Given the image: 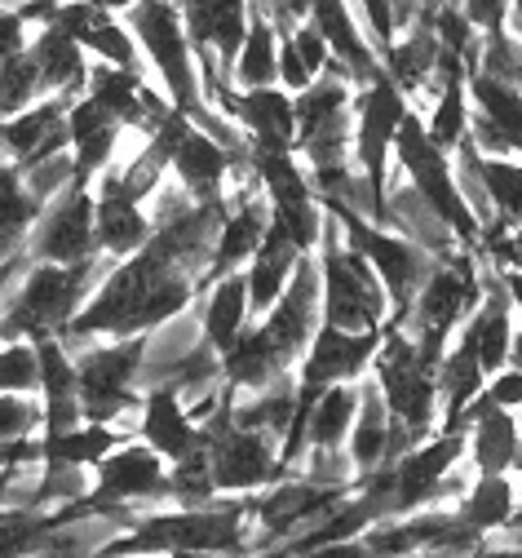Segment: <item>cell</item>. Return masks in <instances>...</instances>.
<instances>
[{
  "label": "cell",
  "instance_id": "1",
  "mask_svg": "<svg viewBox=\"0 0 522 558\" xmlns=\"http://www.w3.org/2000/svg\"><path fill=\"white\" fill-rule=\"evenodd\" d=\"M19 289L0 298V341H23V337H58L71 315H76L102 279V266L94 257L85 262H36L32 270H19Z\"/></svg>",
  "mask_w": 522,
  "mask_h": 558
},
{
  "label": "cell",
  "instance_id": "2",
  "mask_svg": "<svg viewBox=\"0 0 522 558\" xmlns=\"http://www.w3.org/2000/svg\"><path fill=\"white\" fill-rule=\"evenodd\" d=\"M319 240H324V270H319V311H324V319L332 328H345V332L381 328V319L390 315V302H386L377 270L367 266L363 253L341 244V227L324 222Z\"/></svg>",
  "mask_w": 522,
  "mask_h": 558
},
{
  "label": "cell",
  "instance_id": "3",
  "mask_svg": "<svg viewBox=\"0 0 522 558\" xmlns=\"http://www.w3.org/2000/svg\"><path fill=\"white\" fill-rule=\"evenodd\" d=\"M244 506L217 501V506H182L178 514H151L133 523L124 536L107 541V554H146V549H244Z\"/></svg>",
  "mask_w": 522,
  "mask_h": 558
},
{
  "label": "cell",
  "instance_id": "4",
  "mask_svg": "<svg viewBox=\"0 0 522 558\" xmlns=\"http://www.w3.org/2000/svg\"><path fill=\"white\" fill-rule=\"evenodd\" d=\"M142 351H146V332L137 337H120L116 345H71V368H76V399H81V416L85 422H116L129 408L142 403L137 395V368H142Z\"/></svg>",
  "mask_w": 522,
  "mask_h": 558
},
{
  "label": "cell",
  "instance_id": "5",
  "mask_svg": "<svg viewBox=\"0 0 522 558\" xmlns=\"http://www.w3.org/2000/svg\"><path fill=\"white\" fill-rule=\"evenodd\" d=\"M367 368L377 373V390L390 408V422H399L408 430V439L421 444L434 430L438 395H434V373L421 364L412 337L399 324H390L381 332V345H377V355H372Z\"/></svg>",
  "mask_w": 522,
  "mask_h": 558
},
{
  "label": "cell",
  "instance_id": "6",
  "mask_svg": "<svg viewBox=\"0 0 522 558\" xmlns=\"http://www.w3.org/2000/svg\"><path fill=\"white\" fill-rule=\"evenodd\" d=\"M231 395L199 422V435L208 448V474L217 493H253V487L279 478V457L270 435L231 422Z\"/></svg>",
  "mask_w": 522,
  "mask_h": 558
},
{
  "label": "cell",
  "instance_id": "7",
  "mask_svg": "<svg viewBox=\"0 0 522 558\" xmlns=\"http://www.w3.org/2000/svg\"><path fill=\"white\" fill-rule=\"evenodd\" d=\"M390 147L399 151L403 173L412 178V186L421 191V199L447 222V231H452L461 244H478V222H474L470 204H465L461 191H457V178H452V165H447V151L429 143L425 120H416L412 111H403Z\"/></svg>",
  "mask_w": 522,
  "mask_h": 558
},
{
  "label": "cell",
  "instance_id": "8",
  "mask_svg": "<svg viewBox=\"0 0 522 558\" xmlns=\"http://www.w3.org/2000/svg\"><path fill=\"white\" fill-rule=\"evenodd\" d=\"M465 452V430H442L429 444H412L403 457L390 461V501H386V519L412 514L421 506H438L442 497L461 493V478L452 474V465Z\"/></svg>",
  "mask_w": 522,
  "mask_h": 558
},
{
  "label": "cell",
  "instance_id": "9",
  "mask_svg": "<svg viewBox=\"0 0 522 558\" xmlns=\"http://www.w3.org/2000/svg\"><path fill=\"white\" fill-rule=\"evenodd\" d=\"M337 222L345 227L350 248L363 253L367 266L377 270L381 289H386V302H390V324H403V315H408V306H412V298L421 289V279L429 275L434 257L421 244H412L408 235L377 231V227H372L367 218H359V214H337Z\"/></svg>",
  "mask_w": 522,
  "mask_h": 558
},
{
  "label": "cell",
  "instance_id": "10",
  "mask_svg": "<svg viewBox=\"0 0 522 558\" xmlns=\"http://www.w3.org/2000/svg\"><path fill=\"white\" fill-rule=\"evenodd\" d=\"M32 235H23V257L27 262H85L94 257V191L85 182L62 186L45 214H36V222L27 227Z\"/></svg>",
  "mask_w": 522,
  "mask_h": 558
},
{
  "label": "cell",
  "instance_id": "11",
  "mask_svg": "<svg viewBox=\"0 0 522 558\" xmlns=\"http://www.w3.org/2000/svg\"><path fill=\"white\" fill-rule=\"evenodd\" d=\"M129 23H133L146 58H151L156 72L165 76L178 111H191L199 102V89H195V62H191V45H186V27H182L178 5L173 0H137Z\"/></svg>",
  "mask_w": 522,
  "mask_h": 558
},
{
  "label": "cell",
  "instance_id": "12",
  "mask_svg": "<svg viewBox=\"0 0 522 558\" xmlns=\"http://www.w3.org/2000/svg\"><path fill=\"white\" fill-rule=\"evenodd\" d=\"M262 319H266V324H262L266 341L275 345L279 364L288 368V364L311 345V337H315V328H319V262H311V253L296 257L283 293L275 298V306H270Z\"/></svg>",
  "mask_w": 522,
  "mask_h": 558
},
{
  "label": "cell",
  "instance_id": "13",
  "mask_svg": "<svg viewBox=\"0 0 522 558\" xmlns=\"http://www.w3.org/2000/svg\"><path fill=\"white\" fill-rule=\"evenodd\" d=\"M408 102H403V89L390 81V76H372L367 81V94L359 98V129H354V156H359V169L363 178L372 182L386 199V156H390V143H394V129L403 120Z\"/></svg>",
  "mask_w": 522,
  "mask_h": 558
},
{
  "label": "cell",
  "instance_id": "14",
  "mask_svg": "<svg viewBox=\"0 0 522 558\" xmlns=\"http://www.w3.org/2000/svg\"><path fill=\"white\" fill-rule=\"evenodd\" d=\"M98 501H165L169 497V474H165V457L156 448H111L98 461V483L94 493Z\"/></svg>",
  "mask_w": 522,
  "mask_h": 558
},
{
  "label": "cell",
  "instance_id": "15",
  "mask_svg": "<svg viewBox=\"0 0 522 558\" xmlns=\"http://www.w3.org/2000/svg\"><path fill=\"white\" fill-rule=\"evenodd\" d=\"M345 497V487L341 483H315V478H292V483H283V487H275L270 497H262L257 506H253V514H257V523H262V536H257V545H266V541H283V536H296L302 527H311L332 501H341Z\"/></svg>",
  "mask_w": 522,
  "mask_h": 558
},
{
  "label": "cell",
  "instance_id": "16",
  "mask_svg": "<svg viewBox=\"0 0 522 558\" xmlns=\"http://www.w3.org/2000/svg\"><path fill=\"white\" fill-rule=\"evenodd\" d=\"M377 345H381L377 328H372V332H345V328L324 324V328H315V337L306 345V364H302V377H296V381L315 386V390H324L332 381H354L372 364Z\"/></svg>",
  "mask_w": 522,
  "mask_h": 558
},
{
  "label": "cell",
  "instance_id": "17",
  "mask_svg": "<svg viewBox=\"0 0 522 558\" xmlns=\"http://www.w3.org/2000/svg\"><path fill=\"white\" fill-rule=\"evenodd\" d=\"M169 165L182 178V191L191 199H221V186H227V173H231V151L213 143L191 120H182V129L173 133V147H169Z\"/></svg>",
  "mask_w": 522,
  "mask_h": 558
},
{
  "label": "cell",
  "instance_id": "18",
  "mask_svg": "<svg viewBox=\"0 0 522 558\" xmlns=\"http://www.w3.org/2000/svg\"><path fill=\"white\" fill-rule=\"evenodd\" d=\"M266 227H270V199L257 195V191H240L235 214H227V218H221V227H217L208 266H204V275H199V289L208 284V279H217V275L235 270L240 262H248V257L257 253Z\"/></svg>",
  "mask_w": 522,
  "mask_h": 558
},
{
  "label": "cell",
  "instance_id": "19",
  "mask_svg": "<svg viewBox=\"0 0 522 558\" xmlns=\"http://www.w3.org/2000/svg\"><path fill=\"white\" fill-rule=\"evenodd\" d=\"M221 102V111H227L231 120H240L248 133H253V147H292V98L279 94L275 85H253L244 94H231L227 89H217L213 94Z\"/></svg>",
  "mask_w": 522,
  "mask_h": 558
},
{
  "label": "cell",
  "instance_id": "20",
  "mask_svg": "<svg viewBox=\"0 0 522 558\" xmlns=\"http://www.w3.org/2000/svg\"><path fill=\"white\" fill-rule=\"evenodd\" d=\"M0 147L14 156L19 169L36 165L40 156H53L66 147V98H49L40 107H23L0 124Z\"/></svg>",
  "mask_w": 522,
  "mask_h": 558
},
{
  "label": "cell",
  "instance_id": "21",
  "mask_svg": "<svg viewBox=\"0 0 522 558\" xmlns=\"http://www.w3.org/2000/svg\"><path fill=\"white\" fill-rule=\"evenodd\" d=\"M146 235H151V218L137 208V199L120 191L116 169H107L94 195V244L116 257H129L133 248L146 244Z\"/></svg>",
  "mask_w": 522,
  "mask_h": 558
},
{
  "label": "cell",
  "instance_id": "22",
  "mask_svg": "<svg viewBox=\"0 0 522 558\" xmlns=\"http://www.w3.org/2000/svg\"><path fill=\"white\" fill-rule=\"evenodd\" d=\"M66 143L76 147V182H89L94 173H102L116 156V143H120V120L98 107L94 98H81V102H66Z\"/></svg>",
  "mask_w": 522,
  "mask_h": 558
},
{
  "label": "cell",
  "instance_id": "23",
  "mask_svg": "<svg viewBox=\"0 0 522 558\" xmlns=\"http://www.w3.org/2000/svg\"><path fill=\"white\" fill-rule=\"evenodd\" d=\"M137 408H142V439L160 457L178 461V457H186L191 448L204 444L199 426L186 416V403H182V395L173 386H151Z\"/></svg>",
  "mask_w": 522,
  "mask_h": 558
},
{
  "label": "cell",
  "instance_id": "24",
  "mask_svg": "<svg viewBox=\"0 0 522 558\" xmlns=\"http://www.w3.org/2000/svg\"><path fill=\"white\" fill-rule=\"evenodd\" d=\"M36 364H40V390H45V435L66 430L81 422V399H76V368L58 337H36Z\"/></svg>",
  "mask_w": 522,
  "mask_h": 558
},
{
  "label": "cell",
  "instance_id": "25",
  "mask_svg": "<svg viewBox=\"0 0 522 558\" xmlns=\"http://www.w3.org/2000/svg\"><path fill=\"white\" fill-rule=\"evenodd\" d=\"M296 257H302V248L292 244V235L270 218L257 253H253V270L244 275V289H248V315H266L275 306V298L283 293L288 275L296 266Z\"/></svg>",
  "mask_w": 522,
  "mask_h": 558
},
{
  "label": "cell",
  "instance_id": "26",
  "mask_svg": "<svg viewBox=\"0 0 522 558\" xmlns=\"http://www.w3.org/2000/svg\"><path fill=\"white\" fill-rule=\"evenodd\" d=\"M32 62H36V76H40V94H58V98H76L85 89V76H89V66H85V53L81 45L71 40L62 27L45 23V32L32 40Z\"/></svg>",
  "mask_w": 522,
  "mask_h": 558
},
{
  "label": "cell",
  "instance_id": "27",
  "mask_svg": "<svg viewBox=\"0 0 522 558\" xmlns=\"http://www.w3.org/2000/svg\"><path fill=\"white\" fill-rule=\"evenodd\" d=\"M306 14L315 19L319 36L328 40V53L345 62L350 81H372V76H381L377 58L367 53V45H363L354 19L345 14V0H306Z\"/></svg>",
  "mask_w": 522,
  "mask_h": 558
},
{
  "label": "cell",
  "instance_id": "28",
  "mask_svg": "<svg viewBox=\"0 0 522 558\" xmlns=\"http://www.w3.org/2000/svg\"><path fill=\"white\" fill-rule=\"evenodd\" d=\"M381 222H386V227H399V231H403L412 244H421L434 262L452 253V231H447V222L421 199V191H416L412 182L386 195V218H381Z\"/></svg>",
  "mask_w": 522,
  "mask_h": 558
},
{
  "label": "cell",
  "instance_id": "29",
  "mask_svg": "<svg viewBox=\"0 0 522 558\" xmlns=\"http://www.w3.org/2000/svg\"><path fill=\"white\" fill-rule=\"evenodd\" d=\"M386 426H390V408L377 390V381L359 386V408H354V422L345 430V444H350V470L367 474L386 461Z\"/></svg>",
  "mask_w": 522,
  "mask_h": 558
},
{
  "label": "cell",
  "instance_id": "30",
  "mask_svg": "<svg viewBox=\"0 0 522 558\" xmlns=\"http://www.w3.org/2000/svg\"><path fill=\"white\" fill-rule=\"evenodd\" d=\"M208 289L213 293L204 306V341L221 355L248 324V289H244V275H235V270L208 279Z\"/></svg>",
  "mask_w": 522,
  "mask_h": 558
},
{
  "label": "cell",
  "instance_id": "31",
  "mask_svg": "<svg viewBox=\"0 0 522 558\" xmlns=\"http://www.w3.org/2000/svg\"><path fill=\"white\" fill-rule=\"evenodd\" d=\"M434 19V14H429ZM421 19L408 27L403 40H390L386 45V76L399 85V89H425V81L434 76V62H438V36H434V23Z\"/></svg>",
  "mask_w": 522,
  "mask_h": 558
},
{
  "label": "cell",
  "instance_id": "32",
  "mask_svg": "<svg viewBox=\"0 0 522 558\" xmlns=\"http://www.w3.org/2000/svg\"><path fill=\"white\" fill-rule=\"evenodd\" d=\"M354 408H359V386H350V381L324 386L311 403L306 448H345V430L354 422Z\"/></svg>",
  "mask_w": 522,
  "mask_h": 558
},
{
  "label": "cell",
  "instance_id": "33",
  "mask_svg": "<svg viewBox=\"0 0 522 558\" xmlns=\"http://www.w3.org/2000/svg\"><path fill=\"white\" fill-rule=\"evenodd\" d=\"M470 98H474V116H483L505 143L518 151L522 143V98H518V81H496L483 72H470Z\"/></svg>",
  "mask_w": 522,
  "mask_h": 558
},
{
  "label": "cell",
  "instance_id": "34",
  "mask_svg": "<svg viewBox=\"0 0 522 558\" xmlns=\"http://www.w3.org/2000/svg\"><path fill=\"white\" fill-rule=\"evenodd\" d=\"M40 214V204L32 199V191L23 186V173L19 165L10 160H0V262L23 253V235L27 227L36 222Z\"/></svg>",
  "mask_w": 522,
  "mask_h": 558
},
{
  "label": "cell",
  "instance_id": "35",
  "mask_svg": "<svg viewBox=\"0 0 522 558\" xmlns=\"http://www.w3.org/2000/svg\"><path fill=\"white\" fill-rule=\"evenodd\" d=\"M231 76L253 89V85H275V27H270V14L257 5H248V27H244V40H240V53H235V66Z\"/></svg>",
  "mask_w": 522,
  "mask_h": 558
},
{
  "label": "cell",
  "instance_id": "36",
  "mask_svg": "<svg viewBox=\"0 0 522 558\" xmlns=\"http://www.w3.org/2000/svg\"><path fill=\"white\" fill-rule=\"evenodd\" d=\"M120 444V435L107 422H89V426H66L40 439V461H66V465H98L111 448Z\"/></svg>",
  "mask_w": 522,
  "mask_h": 558
},
{
  "label": "cell",
  "instance_id": "37",
  "mask_svg": "<svg viewBox=\"0 0 522 558\" xmlns=\"http://www.w3.org/2000/svg\"><path fill=\"white\" fill-rule=\"evenodd\" d=\"M470 527L478 532H496V527H509L518 523L513 514V478L500 470V474H483L470 493L461 497V510H457Z\"/></svg>",
  "mask_w": 522,
  "mask_h": 558
},
{
  "label": "cell",
  "instance_id": "38",
  "mask_svg": "<svg viewBox=\"0 0 522 558\" xmlns=\"http://www.w3.org/2000/svg\"><path fill=\"white\" fill-rule=\"evenodd\" d=\"M478 173H483V191H487V204L491 214L505 218V222H518L522 214V173L513 160H491L478 151Z\"/></svg>",
  "mask_w": 522,
  "mask_h": 558
},
{
  "label": "cell",
  "instance_id": "39",
  "mask_svg": "<svg viewBox=\"0 0 522 558\" xmlns=\"http://www.w3.org/2000/svg\"><path fill=\"white\" fill-rule=\"evenodd\" d=\"M49 510L36 506H0V558L5 554H32L40 536L49 532Z\"/></svg>",
  "mask_w": 522,
  "mask_h": 558
},
{
  "label": "cell",
  "instance_id": "40",
  "mask_svg": "<svg viewBox=\"0 0 522 558\" xmlns=\"http://www.w3.org/2000/svg\"><path fill=\"white\" fill-rule=\"evenodd\" d=\"M213 474H208V448L199 444V448H191L186 457H178L173 461V474H169V497L178 501V506H204V501H213Z\"/></svg>",
  "mask_w": 522,
  "mask_h": 558
},
{
  "label": "cell",
  "instance_id": "41",
  "mask_svg": "<svg viewBox=\"0 0 522 558\" xmlns=\"http://www.w3.org/2000/svg\"><path fill=\"white\" fill-rule=\"evenodd\" d=\"M40 94V76H36V62L27 49L10 53L5 62H0V120L32 107V98Z\"/></svg>",
  "mask_w": 522,
  "mask_h": 558
},
{
  "label": "cell",
  "instance_id": "42",
  "mask_svg": "<svg viewBox=\"0 0 522 558\" xmlns=\"http://www.w3.org/2000/svg\"><path fill=\"white\" fill-rule=\"evenodd\" d=\"M23 173V186L32 191V199L45 208L62 186H71L76 182V160L71 156H62V151H53V156H40L36 165H27V169H19Z\"/></svg>",
  "mask_w": 522,
  "mask_h": 558
},
{
  "label": "cell",
  "instance_id": "43",
  "mask_svg": "<svg viewBox=\"0 0 522 558\" xmlns=\"http://www.w3.org/2000/svg\"><path fill=\"white\" fill-rule=\"evenodd\" d=\"M40 386V364H36V345L23 341H5L0 345V390L27 395Z\"/></svg>",
  "mask_w": 522,
  "mask_h": 558
},
{
  "label": "cell",
  "instance_id": "44",
  "mask_svg": "<svg viewBox=\"0 0 522 558\" xmlns=\"http://www.w3.org/2000/svg\"><path fill=\"white\" fill-rule=\"evenodd\" d=\"M45 422V408L32 403L27 395H14V390H0V439L10 435H36Z\"/></svg>",
  "mask_w": 522,
  "mask_h": 558
},
{
  "label": "cell",
  "instance_id": "45",
  "mask_svg": "<svg viewBox=\"0 0 522 558\" xmlns=\"http://www.w3.org/2000/svg\"><path fill=\"white\" fill-rule=\"evenodd\" d=\"M283 36L292 40L296 58L306 62V72H311V76H319V66L328 62V40L319 36V27H315V23H296V27H288Z\"/></svg>",
  "mask_w": 522,
  "mask_h": 558
},
{
  "label": "cell",
  "instance_id": "46",
  "mask_svg": "<svg viewBox=\"0 0 522 558\" xmlns=\"http://www.w3.org/2000/svg\"><path fill=\"white\" fill-rule=\"evenodd\" d=\"M457 10L470 19L474 32H496V27L509 23L513 0H457Z\"/></svg>",
  "mask_w": 522,
  "mask_h": 558
},
{
  "label": "cell",
  "instance_id": "47",
  "mask_svg": "<svg viewBox=\"0 0 522 558\" xmlns=\"http://www.w3.org/2000/svg\"><path fill=\"white\" fill-rule=\"evenodd\" d=\"M483 395H487L496 408H518V399H522V368H500V373H491L487 386H483Z\"/></svg>",
  "mask_w": 522,
  "mask_h": 558
},
{
  "label": "cell",
  "instance_id": "48",
  "mask_svg": "<svg viewBox=\"0 0 522 558\" xmlns=\"http://www.w3.org/2000/svg\"><path fill=\"white\" fill-rule=\"evenodd\" d=\"M363 14H367V32L381 49L394 40V14H390V0H363Z\"/></svg>",
  "mask_w": 522,
  "mask_h": 558
},
{
  "label": "cell",
  "instance_id": "49",
  "mask_svg": "<svg viewBox=\"0 0 522 558\" xmlns=\"http://www.w3.org/2000/svg\"><path fill=\"white\" fill-rule=\"evenodd\" d=\"M434 10H438V0H390L394 32H399V27H412V23H416V14H421V19H429Z\"/></svg>",
  "mask_w": 522,
  "mask_h": 558
},
{
  "label": "cell",
  "instance_id": "50",
  "mask_svg": "<svg viewBox=\"0 0 522 558\" xmlns=\"http://www.w3.org/2000/svg\"><path fill=\"white\" fill-rule=\"evenodd\" d=\"M23 32H27V23L19 14H0V58L23 49Z\"/></svg>",
  "mask_w": 522,
  "mask_h": 558
},
{
  "label": "cell",
  "instance_id": "51",
  "mask_svg": "<svg viewBox=\"0 0 522 558\" xmlns=\"http://www.w3.org/2000/svg\"><path fill=\"white\" fill-rule=\"evenodd\" d=\"M23 266H27V257H23V253H14V257L0 262V298H5V289L19 279V270H23Z\"/></svg>",
  "mask_w": 522,
  "mask_h": 558
},
{
  "label": "cell",
  "instance_id": "52",
  "mask_svg": "<svg viewBox=\"0 0 522 558\" xmlns=\"http://www.w3.org/2000/svg\"><path fill=\"white\" fill-rule=\"evenodd\" d=\"M94 5H98V10H133L137 0H94Z\"/></svg>",
  "mask_w": 522,
  "mask_h": 558
},
{
  "label": "cell",
  "instance_id": "53",
  "mask_svg": "<svg viewBox=\"0 0 522 558\" xmlns=\"http://www.w3.org/2000/svg\"><path fill=\"white\" fill-rule=\"evenodd\" d=\"M0 62H5V58H0Z\"/></svg>",
  "mask_w": 522,
  "mask_h": 558
}]
</instances>
